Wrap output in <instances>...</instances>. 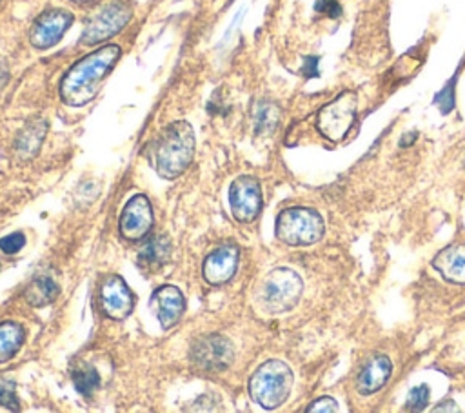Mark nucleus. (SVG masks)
I'll return each mask as SVG.
<instances>
[{
	"label": "nucleus",
	"mask_w": 465,
	"mask_h": 413,
	"mask_svg": "<svg viewBox=\"0 0 465 413\" xmlns=\"http://www.w3.org/2000/svg\"><path fill=\"white\" fill-rule=\"evenodd\" d=\"M120 53L122 49L118 45L107 44L78 60L62 78V100L73 107H80L91 102L96 96L104 78L118 62Z\"/></svg>",
	"instance_id": "obj_1"
},
{
	"label": "nucleus",
	"mask_w": 465,
	"mask_h": 413,
	"mask_svg": "<svg viewBox=\"0 0 465 413\" xmlns=\"http://www.w3.org/2000/svg\"><path fill=\"white\" fill-rule=\"evenodd\" d=\"M194 131L185 120H176L162 129L153 142L154 169L162 178H178L193 162L194 156Z\"/></svg>",
	"instance_id": "obj_2"
},
{
	"label": "nucleus",
	"mask_w": 465,
	"mask_h": 413,
	"mask_svg": "<svg viewBox=\"0 0 465 413\" xmlns=\"http://www.w3.org/2000/svg\"><path fill=\"white\" fill-rule=\"evenodd\" d=\"M294 384L292 369L278 358L265 360L249 378V395L263 409L280 408L291 395Z\"/></svg>",
	"instance_id": "obj_3"
},
{
	"label": "nucleus",
	"mask_w": 465,
	"mask_h": 413,
	"mask_svg": "<svg viewBox=\"0 0 465 413\" xmlns=\"http://www.w3.org/2000/svg\"><path fill=\"white\" fill-rule=\"evenodd\" d=\"M323 218L311 207H287L276 218V237L280 242L303 247L312 246L323 237Z\"/></svg>",
	"instance_id": "obj_4"
},
{
	"label": "nucleus",
	"mask_w": 465,
	"mask_h": 413,
	"mask_svg": "<svg viewBox=\"0 0 465 413\" xmlns=\"http://www.w3.org/2000/svg\"><path fill=\"white\" fill-rule=\"evenodd\" d=\"M303 293L300 275L289 267L272 269L260 286V304L267 313L291 311Z\"/></svg>",
	"instance_id": "obj_5"
},
{
	"label": "nucleus",
	"mask_w": 465,
	"mask_h": 413,
	"mask_svg": "<svg viewBox=\"0 0 465 413\" xmlns=\"http://www.w3.org/2000/svg\"><path fill=\"white\" fill-rule=\"evenodd\" d=\"M358 98L354 91H343L318 113V131L331 142H340L356 120Z\"/></svg>",
	"instance_id": "obj_6"
},
{
	"label": "nucleus",
	"mask_w": 465,
	"mask_h": 413,
	"mask_svg": "<svg viewBox=\"0 0 465 413\" xmlns=\"http://www.w3.org/2000/svg\"><path fill=\"white\" fill-rule=\"evenodd\" d=\"M234 358L232 342L218 333L205 335L193 342L189 351L191 364L203 373H220L231 366Z\"/></svg>",
	"instance_id": "obj_7"
},
{
	"label": "nucleus",
	"mask_w": 465,
	"mask_h": 413,
	"mask_svg": "<svg viewBox=\"0 0 465 413\" xmlns=\"http://www.w3.org/2000/svg\"><path fill=\"white\" fill-rule=\"evenodd\" d=\"M131 15L133 11L127 2L114 0L107 4L87 22L82 35V42L85 45H94L114 36L127 25V22L131 20Z\"/></svg>",
	"instance_id": "obj_8"
},
{
	"label": "nucleus",
	"mask_w": 465,
	"mask_h": 413,
	"mask_svg": "<svg viewBox=\"0 0 465 413\" xmlns=\"http://www.w3.org/2000/svg\"><path fill=\"white\" fill-rule=\"evenodd\" d=\"M153 224L154 217L149 198L145 195H134L122 209L118 229L125 240L140 242L151 233Z\"/></svg>",
	"instance_id": "obj_9"
},
{
	"label": "nucleus",
	"mask_w": 465,
	"mask_h": 413,
	"mask_svg": "<svg viewBox=\"0 0 465 413\" xmlns=\"http://www.w3.org/2000/svg\"><path fill=\"white\" fill-rule=\"evenodd\" d=\"M98 304L111 320H124L133 311L134 297L120 275H105L98 287Z\"/></svg>",
	"instance_id": "obj_10"
},
{
	"label": "nucleus",
	"mask_w": 465,
	"mask_h": 413,
	"mask_svg": "<svg viewBox=\"0 0 465 413\" xmlns=\"http://www.w3.org/2000/svg\"><path fill=\"white\" fill-rule=\"evenodd\" d=\"M231 213L238 222H252L262 211V187L254 176L242 175L229 187Z\"/></svg>",
	"instance_id": "obj_11"
},
{
	"label": "nucleus",
	"mask_w": 465,
	"mask_h": 413,
	"mask_svg": "<svg viewBox=\"0 0 465 413\" xmlns=\"http://www.w3.org/2000/svg\"><path fill=\"white\" fill-rule=\"evenodd\" d=\"M73 24V15L64 9L44 11L29 31V40L36 49H47L54 45Z\"/></svg>",
	"instance_id": "obj_12"
},
{
	"label": "nucleus",
	"mask_w": 465,
	"mask_h": 413,
	"mask_svg": "<svg viewBox=\"0 0 465 413\" xmlns=\"http://www.w3.org/2000/svg\"><path fill=\"white\" fill-rule=\"evenodd\" d=\"M240 260V249L236 244H222L216 249H213L202 266V273L207 284L211 286H222L229 282L238 267Z\"/></svg>",
	"instance_id": "obj_13"
},
{
	"label": "nucleus",
	"mask_w": 465,
	"mask_h": 413,
	"mask_svg": "<svg viewBox=\"0 0 465 413\" xmlns=\"http://www.w3.org/2000/svg\"><path fill=\"white\" fill-rule=\"evenodd\" d=\"M151 306H154L156 318L163 329L176 326L185 309V298L176 286L165 284L153 291Z\"/></svg>",
	"instance_id": "obj_14"
},
{
	"label": "nucleus",
	"mask_w": 465,
	"mask_h": 413,
	"mask_svg": "<svg viewBox=\"0 0 465 413\" xmlns=\"http://www.w3.org/2000/svg\"><path fill=\"white\" fill-rule=\"evenodd\" d=\"M432 267L449 282L465 284V244L456 242L436 253Z\"/></svg>",
	"instance_id": "obj_15"
},
{
	"label": "nucleus",
	"mask_w": 465,
	"mask_h": 413,
	"mask_svg": "<svg viewBox=\"0 0 465 413\" xmlns=\"http://www.w3.org/2000/svg\"><path fill=\"white\" fill-rule=\"evenodd\" d=\"M392 371V364L385 355H374L367 360L361 371L356 377V389L360 395H372L380 391L389 380Z\"/></svg>",
	"instance_id": "obj_16"
},
{
	"label": "nucleus",
	"mask_w": 465,
	"mask_h": 413,
	"mask_svg": "<svg viewBox=\"0 0 465 413\" xmlns=\"http://www.w3.org/2000/svg\"><path fill=\"white\" fill-rule=\"evenodd\" d=\"M45 131H47V122L44 118H33L29 120L18 133L16 140H15V155L20 158V160H29L33 158L40 146H42V140L45 136Z\"/></svg>",
	"instance_id": "obj_17"
},
{
	"label": "nucleus",
	"mask_w": 465,
	"mask_h": 413,
	"mask_svg": "<svg viewBox=\"0 0 465 413\" xmlns=\"http://www.w3.org/2000/svg\"><path fill=\"white\" fill-rule=\"evenodd\" d=\"M171 257V244L165 235L149 237L138 251V266L143 271L160 269Z\"/></svg>",
	"instance_id": "obj_18"
},
{
	"label": "nucleus",
	"mask_w": 465,
	"mask_h": 413,
	"mask_svg": "<svg viewBox=\"0 0 465 413\" xmlns=\"http://www.w3.org/2000/svg\"><path fill=\"white\" fill-rule=\"evenodd\" d=\"M58 291H60L58 282L51 273H38L27 284L24 291V298L27 300V304L35 307H44L58 297Z\"/></svg>",
	"instance_id": "obj_19"
},
{
	"label": "nucleus",
	"mask_w": 465,
	"mask_h": 413,
	"mask_svg": "<svg viewBox=\"0 0 465 413\" xmlns=\"http://www.w3.org/2000/svg\"><path fill=\"white\" fill-rule=\"evenodd\" d=\"M24 342V327L18 322H0V364L11 360Z\"/></svg>",
	"instance_id": "obj_20"
},
{
	"label": "nucleus",
	"mask_w": 465,
	"mask_h": 413,
	"mask_svg": "<svg viewBox=\"0 0 465 413\" xmlns=\"http://www.w3.org/2000/svg\"><path fill=\"white\" fill-rule=\"evenodd\" d=\"M71 378L73 384L76 388V391L84 397H89L91 393H94L100 386V375L98 371L91 366V364H78L73 371H71Z\"/></svg>",
	"instance_id": "obj_21"
},
{
	"label": "nucleus",
	"mask_w": 465,
	"mask_h": 413,
	"mask_svg": "<svg viewBox=\"0 0 465 413\" xmlns=\"http://www.w3.org/2000/svg\"><path fill=\"white\" fill-rule=\"evenodd\" d=\"M280 118V109L271 102H262L254 113V126L258 133H271Z\"/></svg>",
	"instance_id": "obj_22"
},
{
	"label": "nucleus",
	"mask_w": 465,
	"mask_h": 413,
	"mask_svg": "<svg viewBox=\"0 0 465 413\" xmlns=\"http://www.w3.org/2000/svg\"><path fill=\"white\" fill-rule=\"evenodd\" d=\"M427 402H429V386L421 384V386H416L409 391L405 408L409 411H421V409H425Z\"/></svg>",
	"instance_id": "obj_23"
},
{
	"label": "nucleus",
	"mask_w": 465,
	"mask_h": 413,
	"mask_svg": "<svg viewBox=\"0 0 465 413\" xmlns=\"http://www.w3.org/2000/svg\"><path fill=\"white\" fill-rule=\"evenodd\" d=\"M0 406L11 409V411H18V397L15 391V384L11 380H4L0 378Z\"/></svg>",
	"instance_id": "obj_24"
},
{
	"label": "nucleus",
	"mask_w": 465,
	"mask_h": 413,
	"mask_svg": "<svg viewBox=\"0 0 465 413\" xmlns=\"http://www.w3.org/2000/svg\"><path fill=\"white\" fill-rule=\"evenodd\" d=\"M24 244H25V237H24V233H20V231H15V233H11V235L0 238V249H2L5 255H15V253H18V251L24 247Z\"/></svg>",
	"instance_id": "obj_25"
},
{
	"label": "nucleus",
	"mask_w": 465,
	"mask_h": 413,
	"mask_svg": "<svg viewBox=\"0 0 465 413\" xmlns=\"http://www.w3.org/2000/svg\"><path fill=\"white\" fill-rule=\"evenodd\" d=\"M307 413H332V411H338V402L331 397H320L316 400L311 402V406H307L305 409Z\"/></svg>",
	"instance_id": "obj_26"
},
{
	"label": "nucleus",
	"mask_w": 465,
	"mask_h": 413,
	"mask_svg": "<svg viewBox=\"0 0 465 413\" xmlns=\"http://www.w3.org/2000/svg\"><path fill=\"white\" fill-rule=\"evenodd\" d=\"M314 9L320 13V15H327L331 18H338L341 15V5L336 2V0H318Z\"/></svg>",
	"instance_id": "obj_27"
},
{
	"label": "nucleus",
	"mask_w": 465,
	"mask_h": 413,
	"mask_svg": "<svg viewBox=\"0 0 465 413\" xmlns=\"http://www.w3.org/2000/svg\"><path fill=\"white\" fill-rule=\"evenodd\" d=\"M316 64H318V58L316 56H309L305 58V65H303V73L307 76H316L318 71H316Z\"/></svg>",
	"instance_id": "obj_28"
},
{
	"label": "nucleus",
	"mask_w": 465,
	"mask_h": 413,
	"mask_svg": "<svg viewBox=\"0 0 465 413\" xmlns=\"http://www.w3.org/2000/svg\"><path fill=\"white\" fill-rule=\"evenodd\" d=\"M434 411H454V413H458V411H460V408L456 406V402H452V400H445V402H441L440 406H436V408H434Z\"/></svg>",
	"instance_id": "obj_29"
},
{
	"label": "nucleus",
	"mask_w": 465,
	"mask_h": 413,
	"mask_svg": "<svg viewBox=\"0 0 465 413\" xmlns=\"http://www.w3.org/2000/svg\"><path fill=\"white\" fill-rule=\"evenodd\" d=\"M7 78H9V73H7V67L4 65V62L0 60V87L7 82Z\"/></svg>",
	"instance_id": "obj_30"
},
{
	"label": "nucleus",
	"mask_w": 465,
	"mask_h": 413,
	"mask_svg": "<svg viewBox=\"0 0 465 413\" xmlns=\"http://www.w3.org/2000/svg\"><path fill=\"white\" fill-rule=\"evenodd\" d=\"M71 2H76V4H85V2H89V0H71Z\"/></svg>",
	"instance_id": "obj_31"
}]
</instances>
